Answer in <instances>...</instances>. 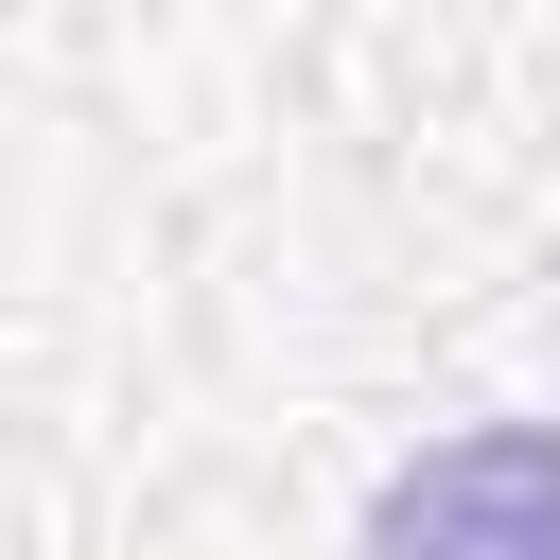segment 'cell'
<instances>
[{
    "label": "cell",
    "instance_id": "obj_1",
    "mask_svg": "<svg viewBox=\"0 0 560 560\" xmlns=\"http://www.w3.org/2000/svg\"><path fill=\"white\" fill-rule=\"evenodd\" d=\"M368 560H560V420L420 438L368 490Z\"/></svg>",
    "mask_w": 560,
    "mask_h": 560
}]
</instances>
